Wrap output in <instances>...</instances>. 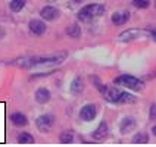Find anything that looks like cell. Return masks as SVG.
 <instances>
[{"instance_id": "obj_1", "label": "cell", "mask_w": 156, "mask_h": 147, "mask_svg": "<svg viewBox=\"0 0 156 147\" xmlns=\"http://www.w3.org/2000/svg\"><path fill=\"white\" fill-rule=\"evenodd\" d=\"M103 13H105V6L99 5V3H93V5H88L86 8H83L78 12V19L83 21V22H88L91 18L100 16Z\"/></svg>"}, {"instance_id": "obj_2", "label": "cell", "mask_w": 156, "mask_h": 147, "mask_svg": "<svg viewBox=\"0 0 156 147\" xmlns=\"http://www.w3.org/2000/svg\"><path fill=\"white\" fill-rule=\"evenodd\" d=\"M115 84L124 86L127 88H131V90H141L143 88V82L137 78L131 77V75H121V77L115 78Z\"/></svg>"}, {"instance_id": "obj_3", "label": "cell", "mask_w": 156, "mask_h": 147, "mask_svg": "<svg viewBox=\"0 0 156 147\" xmlns=\"http://www.w3.org/2000/svg\"><path fill=\"white\" fill-rule=\"evenodd\" d=\"M53 124H55V118L52 115H41L37 118V128L41 132H47L52 130Z\"/></svg>"}, {"instance_id": "obj_4", "label": "cell", "mask_w": 156, "mask_h": 147, "mask_svg": "<svg viewBox=\"0 0 156 147\" xmlns=\"http://www.w3.org/2000/svg\"><path fill=\"white\" fill-rule=\"evenodd\" d=\"M100 93L103 94V97L108 102H112V103H118V99H119V94H121V91L116 87H105V86L100 90Z\"/></svg>"}, {"instance_id": "obj_5", "label": "cell", "mask_w": 156, "mask_h": 147, "mask_svg": "<svg viewBox=\"0 0 156 147\" xmlns=\"http://www.w3.org/2000/svg\"><path fill=\"white\" fill-rule=\"evenodd\" d=\"M97 115V109L94 104H86L83 106V109L80 110V118L83 121H93Z\"/></svg>"}, {"instance_id": "obj_6", "label": "cell", "mask_w": 156, "mask_h": 147, "mask_svg": "<svg viewBox=\"0 0 156 147\" xmlns=\"http://www.w3.org/2000/svg\"><path fill=\"white\" fill-rule=\"evenodd\" d=\"M30 31L35 35H41L44 34V31H46V24H44L43 21H40V19H33V21H30Z\"/></svg>"}, {"instance_id": "obj_7", "label": "cell", "mask_w": 156, "mask_h": 147, "mask_svg": "<svg viewBox=\"0 0 156 147\" xmlns=\"http://www.w3.org/2000/svg\"><path fill=\"white\" fill-rule=\"evenodd\" d=\"M40 15H41V18L46 19V21H55L56 18L59 16V10L56 8H53V6H46V8L41 9Z\"/></svg>"}, {"instance_id": "obj_8", "label": "cell", "mask_w": 156, "mask_h": 147, "mask_svg": "<svg viewBox=\"0 0 156 147\" xmlns=\"http://www.w3.org/2000/svg\"><path fill=\"white\" fill-rule=\"evenodd\" d=\"M130 19V12L124 10V12H115L112 15V22L115 25H124L127 24V21Z\"/></svg>"}, {"instance_id": "obj_9", "label": "cell", "mask_w": 156, "mask_h": 147, "mask_svg": "<svg viewBox=\"0 0 156 147\" xmlns=\"http://www.w3.org/2000/svg\"><path fill=\"white\" fill-rule=\"evenodd\" d=\"M141 34H146V31H140V30H127V31H124L121 35H119V40L121 41H130L133 38H137L139 35Z\"/></svg>"}, {"instance_id": "obj_10", "label": "cell", "mask_w": 156, "mask_h": 147, "mask_svg": "<svg viewBox=\"0 0 156 147\" xmlns=\"http://www.w3.org/2000/svg\"><path fill=\"white\" fill-rule=\"evenodd\" d=\"M50 100V91L47 90V88H44V87H41V88H38L37 91H35V102L37 103H47Z\"/></svg>"}, {"instance_id": "obj_11", "label": "cell", "mask_w": 156, "mask_h": 147, "mask_svg": "<svg viewBox=\"0 0 156 147\" xmlns=\"http://www.w3.org/2000/svg\"><path fill=\"white\" fill-rule=\"evenodd\" d=\"M134 128H136V121H134V118H124V119L121 121L119 130H121L122 134L131 132Z\"/></svg>"}, {"instance_id": "obj_12", "label": "cell", "mask_w": 156, "mask_h": 147, "mask_svg": "<svg viewBox=\"0 0 156 147\" xmlns=\"http://www.w3.org/2000/svg\"><path fill=\"white\" fill-rule=\"evenodd\" d=\"M108 132H109V130H108V124L105 121L100 122V125L97 127V130L93 132V138L94 140H103V138H106Z\"/></svg>"}, {"instance_id": "obj_13", "label": "cell", "mask_w": 156, "mask_h": 147, "mask_svg": "<svg viewBox=\"0 0 156 147\" xmlns=\"http://www.w3.org/2000/svg\"><path fill=\"white\" fill-rule=\"evenodd\" d=\"M10 121H12V124L13 125H16V127H24V125H27V116L25 115H22V113L19 112H15L10 115Z\"/></svg>"}, {"instance_id": "obj_14", "label": "cell", "mask_w": 156, "mask_h": 147, "mask_svg": "<svg viewBox=\"0 0 156 147\" xmlns=\"http://www.w3.org/2000/svg\"><path fill=\"white\" fill-rule=\"evenodd\" d=\"M84 90V84H83V79L81 78H74V81H72V84H71V91L74 93V94H80L81 91Z\"/></svg>"}, {"instance_id": "obj_15", "label": "cell", "mask_w": 156, "mask_h": 147, "mask_svg": "<svg viewBox=\"0 0 156 147\" xmlns=\"http://www.w3.org/2000/svg\"><path fill=\"white\" fill-rule=\"evenodd\" d=\"M18 143L19 144H33L34 143V137L28 132H21L18 135Z\"/></svg>"}, {"instance_id": "obj_16", "label": "cell", "mask_w": 156, "mask_h": 147, "mask_svg": "<svg viewBox=\"0 0 156 147\" xmlns=\"http://www.w3.org/2000/svg\"><path fill=\"white\" fill-rule=\"evenodd\" d=\"M66 34L69 35L71 38H80V35H81V30H80V26L77 24H72L66 28Z\"/></svg>"}, {"instance_id": "obj_17", "label": "cell", "mask_w": 156, "mask_h": 147, "mask_svg": "<svg viewBox=\"0 0 156 147\" xmlns=\"http://www.w3.org/2000/svg\"><path fill=\"white\" fill-rule=\"evenodd\" d=\"M147 141H149V135L146 132H137L133 137V143L134 144H146Z\"/></svg>"}, {"instance_id": "obj_18", "label": "cell", "mask_w": 156, "mask_h": 147, "mask_svg": "<svg viewBox=\"0 0 156 147\" xmlns=\"http://www.w3.org/2000/svg\"><path fill=\"white\" fill-rule=\"evenodd\" d=\"M9 6H10V10H12V12H19V10H22L24 6H25V0H10Z\"/></svg>"}, {"instance_id": "obj_19", "label": "cell", "mask_w": 156, "mask_h": 147, "mask_svg": "<svg viewBox=\"0 0 156 147\" xmlns=\"http://www.w3.org/2000/svg\"><path fill=\"white\" fill-rule=\"evenodd\" d=\"M72 140H74V134L71 131H65L59 135V141L62 144H69V143H72Z\"/></svg>"}, {"instance_id": "obj_20", "label": "cell", "mask_w": 156, "mask_h": 147, "mask_svg": "<svg viewBox=\"0 0 156 147\" xmlns=\"http://www.w3.org/2000/svg\"><path fill=\"white\" fill-rule=\"evenodd\" d=\"M136 102V97H133L128 93H122L119 94V99H118V103H134Z\"/></svg>"}, {"instance_id": "obj_21", "label": "cell", "mask_w": 156, "mask_h": 147, "mask_svg": "<svg viewBox=\"0 0 156 147\" xmlns=\"http://www.w3.org/2000/svg\"><path fill=\"white\" fill-rule=\"evenodd\" d=\"M133 5L139 9H146L149 6V0H133Z\"/></svg>"}, {"instance_id": "obj_22", "label": "cell", "mask_w": 156, "mask_h": 147, "mask_svg": "<svg viewBox=\"0 0 156 147\" xmlns=\"http://www.w3.org/2000/svg\"><path fill=\"white\" fill-rule=\"evenodd\" d=\"M150 118L156 119V104H152V107H150Z\"/></svg>"}, {"instance_id": "obj_23", "label": "cell", "mask_w": 156, "mask_h": 147, "mask_svg": "<svg viewBox=\"0 0 156 147\" xmlns=\"http://www.w3.org/2000/svg\"><path fill=\"white\" fill-rule=\"evenodd\" d=\"M149 33H150V35H152V38L156 41V26H153V28H150L149 30Z\"/></svg>"}, {"instance_id": "obj_24", "label": "cell", "mask_w": 156, "mask_h": 147, "mask_svg": "<svg viewBox=\"0 0 156 147\" xmlns=\"http://www.w3.org/2000/svg\"><path fill=\"white\" fill-rule=\"evenodd\" d=\"M3 37H5V30H3V28L0 26V40H2Z\"/></svg>"}, {"instance_id": "obj_25", "label": "cell", "mask_w": 156, "mask_h": 147, "mask_svg": "<svg viewBox=\"0 0 156 147\" xmlns=\"http://www.w3.org/2000/svg\"><path fill=\"white\" fill-rule=\"evenodd\" d=\"M152 131H153V134H155V135H156V125H155V127H153V130H152Z\"/></svg>"}, {"instance_id": "obj_26", "label": "cell", "mask_w": 156, "mask_h": 147, "mask_svg": "<svg viewBox=\"0 0 156 147\" xmlns=\"http://www.w3.org/2000/svg\"><path fill=\"white\" fill-rule=\"evenodd\" d=\"M74 2H83V0H74Z\"/></svg>"}, {"instance_id": "obj_27", "label": "cell", "mask_w": 156, "mask_h": 147, "mask_svg": "<svg viewBox=\"0 0 156 147\" xmlns=\"http://www.w3.org/2000/svg\"><path fill=\"white\" fill-rule=\"evenodd\" d=\"M47 2H56V0H47Z\"/></svg>"}]
</instances>
